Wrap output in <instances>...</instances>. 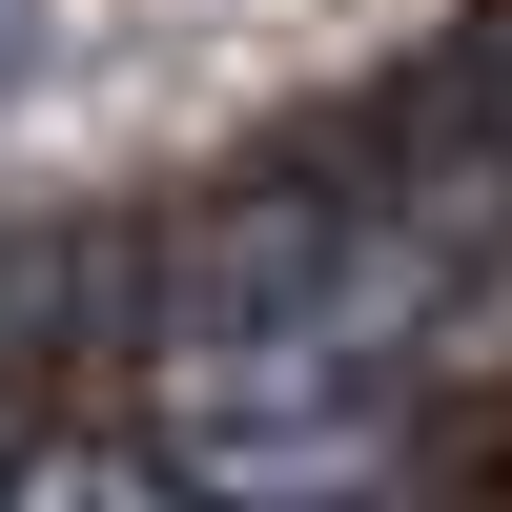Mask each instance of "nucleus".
<instances>
[{
    "label": "nucleus",
    "mask_w": 512,
    "mask_h": 512,
    "mask_svg": "<svg viewBox=\"0 0 512 512\" xmlns=\"http://www.w3.org/2000/svg\"><path fill=\"white\" fill-rule=\"evenodd\" d=\"M144 369H164L185 472H226V492H349L410 431V390L451 369V308L410 267V226L369 205V164H267V185H226L164 246Z\"/></svg>",
    "instance_id": "f257e3e1"
},
{
    "label": "nucleus",
    "mask_w": 512,
    "mask_h": 512,
    "mask_svg": "<svg viewBox=\"0 0 512 512\" xmlns=\"http://www.w3.org/2000/svg\"><path fill=\"white\" fill-rule=\"evenodd\" d=\"M0 512H185L144 451H0Z\"/></svg>",
    "instance_id": "f03ea898"
},
{
    "label": "nucleus",
    "mask_w": 512,
    "mask_h": 512,
    "mask_svg": "<svg viewBox=\"0 0 512 512\" xmlns=\"http://www.w3.org/2000/svg\"><path fill=\"white\" fill-rule=\"evenodd\" d=\"M21 62H41V0H0V82H21Z\"/></svg>",
    "instance_id": "7ed1b4c3"
},
{
    "label": "nucleus",
    "mask_w": 512,
    "mask_h": 512,
    "mask_svg": "<svg viewBox=\"0 0 512 512\" xmlns=\"http://www.w3.org/2000/svg\"><path fill=\"white\" fill-rule=\"evenodd\" d=\"M0 451H21V431H0Z\"/></svg>",
    "instance_id": "20e7f679"
}]
</instances>
